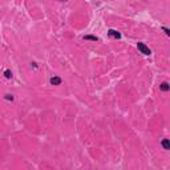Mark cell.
Instances as JSON below:
<instances>
[{"instance_id":"cell-1","label":"cell","mask_w":170,"mask_h":170,"mask_svg":"<svg viewBox=\"0 0 170 170\" xmlns=\"http://www.w3.org/2000/svg\"><path fill=\"white\" fill-rule=\"evenodd\" d=\"M137 48H138V51H140L142 55H145V56H150V55H152V51L149 49L148 45L144 44V43H138V44H137Z\"/></svg>"},{"instance_id":"cell-2","label":"cell","mask_w":170,"mask_h":170,"mask_svg":"<svg viewBox=\"0 0 170 170\" xmlns=\"http://www.w3.org/2000/svg\"><path fill=\"white\" fill-rule=\"evenodd\" d=\"M61 82H63V80H61V77L59 76H53L51 79V84L55 85V87H57V85H61Z\"/></svg>"},{"instance_id":"cell-3","label":"cell","mask_w":170,"mask_h":170,"mask_svg":"<svg viewBox=\"0 0 170 170\" xmlns=\"http://www.w3.org/2000/svg\"><path fill=\"white\" fill-rule=\"evenodd\" d=\"M109 36H112V37H114V39H120L121 37V33L120 32H117V31H114V29H109Z\"/></svg>"},{"instance_id":"cell-4","label":"cell","mask_w":170,"mask_h":170,"mask_svg":"<svg viewBox=\"0 0 170 170\" xmlns=\"http://www.w3.org/2000/svg\"><path fill=\"white\" fill-rule=\"evenodd\" d=\"M159 89L162 90V92H167L169 89H170V85H169V82H162L161 85H159Z\"/></svg>"},{"instance_id":"cell-5","label":"cell","mask_w":170,"mask_h":170,"mask_svg":"<svg viewBox=\"0 0 170 170\" xmlns=\"http://www.w3.org/2000/svg\"><path fill=\"white\" fill-rule=\"evenodd\" d=\"M161 144H162V146H164V149H165V150H169V149H170V142H169L167 138H164Z\"/></svg>"},{"instance_id":"cell-6","label":"cell","mask_w":170,"mask_h":170,"mask_svg":"<svg viewBox=\"0 0 170 170\" xmlns=\"http://www.w3.org/2000/svg\"><path fill=\"white\" fill-rule=\"evenodd\" d=\"M84 40H90V41H97L98 39L97 36H93V35H87V36H84Z\"/></svg>"},{"instance_id":"cell-7","label":"cell","mask_w":170,"mask_h":170,"mask_svg":"<svg viewBox=\"0 0 170 170\" xmlns=\"http://www.w3.org/2000/svg\"><path fill=\"white\" fill-rule=\"evenodd\" d=\"M4 76L7 77V79H11V77H12V72H11V71H8V69H7V71L4 72Z\"/></svg>"},{"instance_id":"cell-8","label":"cell","mask_w":170,"mask_h":170,"mask_svg":"<svg viewBox=\"0 0 170 170\" xmlns=\"http://www.w3.org/2000/svg\"><path fill=\"white\" fill-rule=\"evenodd\" d=\"M162 29H164V32H165V33H166L167 36L170 35V29H169V28H166V27H164V28H162Z\"/></svg>"},{"instance_id":"cell-9","label":"cell","mask_w":170,"mask_h":170,"mask_svg":"<svg viewBox=\"0 0 170 170\" xmlns=\"http://www.w3.org/2000/svg\"><path fill=\"white\" fill-rule=\"evenodd\" d=\"M4 98H5V100H11V101H12V100H13V96H11V95H5Z\"/></svg>"},{"instance_id":"cell-10","label":"cell","mask_w":170,"mask_h":170,"mask_svg":"<svg viewBox=\"0 0 170 170\" xmlns=\"http://www.w3.org/2000/svg\"><path fill=\"white\" fill-rule=\"evenodd\" d=\"M59 2H67V0H59Z\"/></svg>"}]
</instances>
